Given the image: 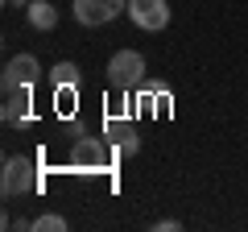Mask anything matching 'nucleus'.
Listing matches in <instances>:
<instances>
[{
  "mask_svg": "<svg viewBox=\"0 0 248 232\" xmlns=\"http://www.w3.org/2000/svg\"><path fill=\"white\" fill-rule=\"evenodd\" d=\"M145 83V54L141 50H116L112 58H108V87L120 91V96H128L133 87H141Z\"/></svg>",
  "mask_w": 248,
  "mask_h": 232,
  "instance_id": "1",
  "label": "nucleus"
},
{
  "mask_svg": "<svg viewBox=\"0 0 248 232\" xmlns=\"http://www.w3.org/2000/svg\"><path fill=\"white\" fill-rule=\"evenodd\" d=\"M42 79V63H37L33 54H13L4 71H0V87L4 91H17V87H33Z\"/></svg>",
  "mask_w": 248,
  "mask_h": 232,
  "instance_id": "4",
  "label": "nucleus"
},
{
  "mask_svg": "<svg viewBox=\"0 0 248 232\" xmlns=\"http://www.w3.org/2000/svg\"><path fill=\"white\" fill-rule=\"evenodd\" d=\"M79 83H83V75L71 58H62V63L50 66V87H79Z\"/></svg>",
  "mask_w": 248,
  "mask_h": 232,
  "instance_id": "9",
  "label": "nucleus"
},
{
  "mask_svg": "<svg viewBox=\"0 0 248 232\" xmlns=\"http://www.w3.org/2000/svg\"><path fill=\"white\" fill-rule=\"evenodd\" d=\"M33 232H62L66 228V215H58V212H46V215H37L33 224H29Z\"/></svg>",
  "mask_w": 248,
  "mask_h": 232,
  "instance_id": "10",
  "label": "nucleus"
},
{
  "mask_svg": "<svg viewBox=\"0 0 248 232\" xmlns=\"http://www.w3.org/2000/svg\"><path fill=\"white\" fill-rule=\"evenodd\" d=\"M178 228H182L178 220H157V224H153V232H178Z\"/></svg>",
  "mask_w": 248,
  "mask_h": 232,
  "instance_id": "11",
  "label": "nucleus"
},
{
  "mask_svg": "<svg viewBox=\"0 0 248 232\" xmlns=\"http://www.w3.org/2000/svg\"><path fill=\"white\" fill-rule=\"evenodd\" d=\"M0 191H4V199L33 195V191H37V162L25 158V153L4 158V170H0Z\"/></svg>",
  "mask_w": 248,
  "mask_h": 232,
  "instance_id": "2",
  "label": "nucleus"
},
{
  "mask_svg": "<svg viewBox=\"0 0 248 232\" xmlns=\"http://www.w3.org/2000/svg\"><path fill=\"white\" fill-rule=\"evenodd\" d=\"M33 87H17V91H4V108H0V116H4V125H25L29 116H33Z\"/></svg>",
  "mask_w": 248,
  "mask_h": 232,
  "instance_id": "7",
  "label": "nucleus"
},
{
  "mask_svg": "<svg viewBox=\"0 0 248 232\" xmlns=\"http://www.w3.org/2000/svg\"><path fill=\"white\" fill-rule=\"evenodd\" d=\"M75 141H71V153H66V162L71 166H79V170H104L108 166V149H104V141L99 137H91V133H83V129H75Z\"/></svg>",
  "mask_w": 248,
  "mask_h": 232,
  "instance_id": "5",
  "label": "nucleus"
},
{
  "mask_svg": "<svg viewBox=\"0 0 248 232\" xmlns=\"http://www.w3.org/2000/svg\"><path fill=\"white\" fill-rule=\"evenodd\" d=\"M71 13H75L79 25L99 29V25H108V21H116L120 13H128V0H75Z\"/></svg>",
  "mask_w": 248,
  "mask_h": 232,
  "instance_id": "3",
  "label": "nucleus"
},
{
  "mask_svg": "<svg viewBox=\"0 0 248 232\" xmlns=\"http://www.w3.org/2000/svg\"><path fill=\"white\" fill-rule=\"evenodd\" d=\"M25 21L37 33H54V29H58V4H50V0H29Z\"/></svg>",
  "mask_w": 248,
  "mask_h": 232,
  "instance_id": "8",
  "label": "nucleus"
},
{
  "mask_svg": "<svg viewBox=\"0 0 248 232\" xmlns=\"http://www.w3.org/2000/svg\"><path fill=\"white\" fill-rule=\"evenodd\" d=\"M128 21L145 33H161L170 25V4L166 0H128Z\"/></svg>",
  "mask_w": 248,
  "mask_h": 232,
  "instance_id": "6",
  "label": "nucleus"
}]
</instances>
